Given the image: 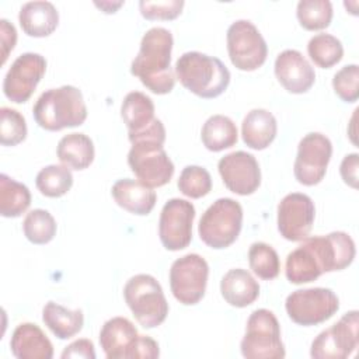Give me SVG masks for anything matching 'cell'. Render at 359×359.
<instances>
[{
  "instance_id": "5bb4252c",
  "label": "cell",
  "mask_w": 359,
  "mask_h": 359,
  "mask_svg": "<svg viewBox=\"0 0 359 359\" xmlns=\"http://www.w3.org/2000/svg\"><path fill=\"white\" fill-rule=\"evenodd\" d=\"M46 72V60L42 55L27 52L20 55L7 70L3 80L4 95L15 102H27Z\"/></svg>"
},
{
  "instance_id": "f1b7e54d",
  "label": "cell",
  "mask_w": 359,
  "mask_h": 359,
  "mask_svg": "<svg viewBox=\"0 0 359 359\" xmlns=\"http://www.w3.org/2000/svg\"><path fill=\"white\" fill-rule=\"evenodd\" d=\"M201 139L208 150L222 151L237 143V126L226 115H212L202 126Z\"/></svg>"
},
{
  "instance_id": "e0dca14e",
  "label": "cell",
  "mask_w": 359,
  "mask_h": 359,
  "mask_svg": "<svg viewBox=\"0 0 359 359\" xmlns=\"http://www.w3.org/2000/svg\"><path fill=\"white\" fill-rule=\"evenodd\" d=\"M140 334L125 317H112L100 331V345L108 359H136Z\"/></svg>"
},
{
  "instance_id": "d6986e66",
  "label": "cell",
  "mask_w": 359,
  "mask_h": 359,
  "mask_svg": "<svg viewBox=\"0 0 359 359\" xmlns=\"http://www.w3.org/2000/svg\"><path fill=\"white\" fill-rule=\"evenodd\" d=\"M324 273L321 257L311 237L302 240V244L286 257L285 275L290 283L302 285L316 280Z\"/></svg>"
},
{
  "instance_id": "d590c367",
  "label": "cell",
  "mask_w": 359,
  "mask_h": 359,
  "mask_svg": "<svg viewBox=\"0 0 359 359\" xmlns=\"http://www.w3.org/2000/svg\"><path fill=\"white\" fill-rule=\"evenodd\" d=\"M178 189L191 199H199L212 189V177L209 171L199 165H187L178 178Z\"/></svg>"
},
{
  "instance_id": "ffe728a7",
  "label": "cell",
  "mask_w": 359,
  "mask_h": 359,
  "mask_svg": "<svg viewBox=\"0 0 359 359\" xmlns=\"http://www.w3.org/2000/svg\"><path fill=\"white\" fill-rule=\"evenodd\" d=\"M313 240L321 255L324 272L342 271L352 264L356 248L349 234L332 231L327 236H314Z\"/></svg>"
},
{
  "instance_id": "277c9868",
  "label": "cell",
  "mask_w": 359,
  "mask_h": 359,
  "mask_svg": "<svg viewBox=\"0 0 359 359\" xmlns=\"http://www.w3.org/2000/svg\"><path fill=\"white\" fill-rule=\"evenodd\" d=\"M32 112L35 122L50 132L80 126L87 119L83 94L74 86H62L43 91L36 100Z\"/></svg>"
},
{
  "instance_id": "8fae6325",
  "label": "cell",
  "mask_w": 359,
  "mask_h": 359,
  "mask_svg": "<svg viewBox=\"0 0 359 359\" xmlns=\"http://www.w3.org/2000/svg\"><path fill=\"white\" fill-rule=\"evenodd\" d=\"M359 313H345L334 325L321 331L311 342L310 356L314 359H345L358 348Z\"/></svg>"
},
{
  "instance_id": "1f68e13d",
  "label": "cell",
  "mask_w": 359,
  "mask_h": 359,
  "mask_svg": "<svg viewBox=\"0 0 359 359\" xmlns=\"http://www.w3.org/2000/svg\"><path fill=\"white\" fill-rule=\"evenodd\" d=\"M310 59L321 69H330L344 56L341 41L331 34H317L307 43Z\"/></svg>"
},
{
  "instance_id": "cb8c5ba5",
  "label": "cell",
  "mask_w": 359,
  "mask_h": 359,
  "mask_svg": "<svg viewBox=\"0 0 359 359\" xmlns=\"http://www.w3.org/2000/svg\"><path fill=\"white\" fill-rule=\"evenodd\" d=\"M220 292L223 299L233 307H247L259 296V285L252 275L243 269L234 268L224 273L220 280Z\"/></svg>"
},
{
  "instance_id": "4dcf8cb0",
  "label": "cell",
  "mask_w": 359,
  "mask_h": 359,
  "mask_svg": "<svg viewBox=\"0 0 359 359\" xmlns=\"http://www.w3.org/2000/svg\"><path fill=\"white\" fill-rule=\"evenodd\" d=\"M35 185L42 195L48 198H60L70 191L73 175L69 167L50 164L36 174Z\"/></svg>"
},
{
  "instance_id": "d4e9b609",
  "label": "cell",
  "mask_w": 359,
  "mask_h": 359,
  "mask_svg": "<svg viewBox=\"0 0 359 359\" xmlns=\"http://www.w3.org/2000/svg\"><path fill=\"white\" fill-rule=\"evenodd\" d=\"M278 123L275 116L264 109H251L243 119L241 136L244 143L252 150L266 149L276 137Z\"/></svg>"
},
{
  "instance_id": "b9f144b4",
  "label": "cell",
  "mask_w": 359,
  "mask_h": 359,
  "mask_svg": "<svg viewBox=\"0 0 359 359\" xmlns=\"http://www.w3.org/2000/svg\"><path fill=\"white\" fill-rule=\"evenodd\" d=\"M0 41H1V63L4 65L8 53L14 49L17 42V31L6 18L0 20Z\"/></svg>"
},
{
  "instance_id": "7bdbcfd3",
  "label": "cell",
  "mask_w": 359,
  "mask_h": 359,
  "mask_svg": "<svg viewBox=\"0 0 359 359\" xmlns=\"http://www.w3.org/2000/svg\"><path fill=\"white\" fill-rule=\"evenodd\" d=\"M97 7H100L104 13L107 14H111V13H115L121 6H123V1H116V3H112V1H95L94 3Z\"/></svg>"
},
{
  "instance_id": "9a60e30c",
  "label": "cell",
  "mask_w": 359,
  "mask_h": 359,
  "mask_svg": "<svg viewBox=\"0 0 359 359\" xmlns=\"http://www.w3.org/2000/svg\"><path fill=\"white\" fill-rule=\"evenodd\" d=\"M314 219V202L306 194H287L278 205V230L289 241L304 240L313 229Z\"/></svg>"
},
{
  "instance_id": "3957f363",
  "label": "cell",
  "mask_w": 359,
  "mask_h": 359,
  "mask_svg": "<svg viewBox=\"0 0 359 359\" xmlns=\"http://www.w3.org/2000/svg\"><path fill=\"white\" fill-rule=\"evenodd\" d=\"M175 74L188 91L206 100L223 94L230 83V72L220 59L196 50L178 57Z\"/></svg>"
},
{
  "instance_id": "9c48e42d",
  "label": "cell",
  "mask_w": 359,
  "mask_h": 359,
  "mask_svg": "<svg viewBox=\"0 0 359 359\" xmlns=\"http://www.w3.org/2000/svg\"><path fill=\"white\" fill-rule=\"evenodd\" d=\"M227 52L231 63L243 72L261 67L268 56V46L258 28L248 20H237L227 29Z\"/></svg>"
},
{
  "instance_id": "ac0fdd59",
  "label": "cell",
  "mask_w": 359,
  "mask_h": 359,
  "mask_svg": "<svg viewBox=\"0 0 359 359\" xmlns=\"http://www.w3.org/2000/svg\"><path fill=\"white\" fill-rule=\"evenodd\" d=\"M275 76L282 87L292 94L307 93L316 81L313 66L296 49H286L276 56Z\"/></svg>"
},
{
  "instance_id": "4fadbf2b",
  "label": "cell",
  "mask_w": 359,
  "mask_h": 359,
  "mask_svg": "<svg viewBox=\"0 0 359 359\" xmlns=\"http://www.w3.org/2000/svg\"><path fill=\"white\" fill-rule=\"evenodd\" d=\"M195 206L187 199L172 198L161 209L158 220V237L168 251H180L192 240Z\"/></svg>"
},
{
  "instance_id": "60d3db41",
  "label": "cell",
  "mask_w": 359,
  "mask_h": 359,
  "mask_svg": "<svg viewBox=\"0 0 359 359\" xmlns=\"http://www.w3.org/2000/svg\"><path fill=\"white\" fill-rule=\"evenodd\" d=\"M358 167H359V156L358 153H351L344 157L339 165V172L344 182L353 189L358 188Z\"/></svg>"
},
{
  "instance_id": "d6a6232c",
  "label": "cell",
  "mask_w": 359,
  "mask_h": 359,
  "mask_svg": "<svg viewBox=\"0 0 359 359\" xmlns=\"http://www.w3.org/2000/svg\"><path fill=\"white\" fill-rule=\"evenodd\" d=\"M296 15L300 25L307 31L324 29L332 20V4L328 0H300Z\"/></svg>"
},
{
  "instance_id": "836d02e7",
  "label": "cell",
  "mask_w": 359,
  "mask_h": 359,
  "mask_svg": "<svg viewBox=\"0 0 359 359\" xmlns=\"http://www.w3.org/2000/svg\"><path fill=\"white\" fill-rule=\"evenodd\" d=\"M248 262L252 272L264 280L275 279L280 272L278 252L266 243H252L248 250Z\"/></svg>"
},
{
  "instance_id": "ba28073f",
  "label": "cell",
  "mask_w": 359,
  "mask_h": 359,
  "mask_svg": "<svg viewBox=\"0 0 359 359\" xmlns=\"http://www.w3.org/2000/svg\"><path fill=\"white\" fill-rule=\"evenodd\" d=\"M285 309L293 323L310 327L331 318L339 309V299L327 287L299 289L286 297Z\"/></svg>"
},
{
  "instance_id": "8992f818",
  "label": "cell",
  "mask_w": 359,
  "mask_h": 359,
  "mask_svg": "<svg viewBox=\"0 0 359 359\" xmlns=\"http://www.w3.org/2000/svg\"><path fill=\"white\" fill-rule=\"evenodd\" d=\"M241 226V205L231 198H220L202 215L198 224V233L208 247L222 250L227 248L237 240Z\"/></svg>"
},
{
  "instance_id": "7402d4cb",
  "label": "cell",
  "mask_w": 359,
  "mask_h": 359,
  "mask_svg": "<svg viewBox=\"0 0 359 359\" xmlns=\"http://www.w3.org/2000/svg\"><path fill=\"white\" fill-rule=\"evenodd\" d=\"M112 196L118 206L137 216L149 215L157 201L153 188L146 187L137 180L123 178L112 185Z\"/></svg>"
},
{
  "instance_id": "5b68a950",
  "label": "cell",
  "mask_w": 359,
  "mask_h": 359,
  "mask_svg": "<svg viewBox=\"0 0 359 359\" xmlns=\"http://www.w3.org/2000/svg\"><path fill=\"white\" fill-rule=\"evenodd\" d=\"M123 297L143 328H156L167 318L168 303L163 287L149 273L132 276L123 287Z\"/></svg>"
},
{
  "instance_id": "484cf974",
  "label": "cell",
  "mask_w": 359,
  "mask_h": 359,
  "mask_svg": "<svg viewBox=\"0 0 359 359\" xmlns=\"http://www.w3.org/2000/svg\"><path fill=\"white\" fill-rule=\"evenodd\" d=\"M121 116L128 128V135L146 130L157 119L151 98L140 91H130L125 95L121 105Z\"/></svg>"
},
{
  "instance_id": "7a4b0ae2",
  "label": "cell",
  "mask_w": 359,
  "mask_h": 359,
  "mask_svg": "<svg viewBox=\"0 0 359 359\" xmlns=\"http://www.w3.org/2000/svg\"><path fill=\"white\" fill-rule=\"evenodd\" d=\"M132 147L128 153V164L142 184L158 188L168 184L174 175V164L165 153V128L156 119L146 130L128 135Z\"/></svg>"
},
{
  "instance_id": "603a6c76",
  "label": "cell",
  "mask_w": 359,
  "mask_h": 359,
  "mask_svg": "<svg viewBox=\"0 0 359 359\" xmlns=\"http://www.w3.org/2000/svg\"><path fill=\"white\" fill-rule=\"evenodd\" d=\"M18 21L28 36L43 38L56 29L59 13L49 1H28L20 8Z\"/></svg>"
},
{
  "instance_id": "7c38bea8",
  "label": "cell",
  "mask_w": 359,
  "mask_h": 359,
  "mask_svg": "<svg viewBox=\"0 0 359 359\" xmlns=\"http://www.w3.org/2000/svg\"><path fill=\"white\" fill-rule=\"evenodd\" d=\"M332 156L331 140L318 132L307 133L297 146V156L293 165L296 180L313 187L323 181Z\"/></svg>"
},
{
  "instance_id": "6da1fadb",
  "label": "cell",
  "mask_w": 359,
  "mask_h": 359,
  "mask_svg": "<svg viewBox=\"0 0 359 359\" xmlns=\"http://www.w3.org/2000/svg\"><path fill=\"white\" fill-rule=\"evenodd\" d=\"M172 45V34L167 28L153 27L143 35L140 49L130 65V73L158 95L171 93L175 86V73L171 67Z\"/></svg>"
},
{
  "instance_id": "30bf717a",
  "label": "cell",
  "mask_w": 359,
  "mask_h": 359,
  "mask_svg": "<svg viewBox=\"0 0 359 359\" xmlns=\"http://www.w3.org/2000/svg\"><path fill=\"white\" fill-rule=\"evenodd\" d=\"M209 265L199 254H187L175 259L170 268V287L174 297L185 306L202 300L206 292Z\"/></svg>"
},
{
  "instance_id": "74e56055",
  "label": "cell",
  "mask_w": 359,
  "mask_h": 359,
  "mask_svg": "<svg viewBox=\"0 0 359 359\" xmlns=\"http://www.w3.org/2000/svg\"><path fill=\"white\" fill-rule=\"evenodd\" d=\"M335 94L345 102H355L359 98V66L346 65L332 79Z\"/></svg>"
},
{
  "instance_id": "44dd1931",
  "label": "cell",
  "mask_w": 359,
  "mask_h": 359,
  "mask_svg": "<svg viewBox=\"0 0 359 359\" xmlns=\"http://www.w3.org/2000/svg\"><path fill=\"white\" fill-rule=\"evenodd\" d=\"M11 353L17 359H50L53 345L45 332L32 323L20 324L10 339Z\"/></svg>"
},
{
  "instance_id": "4316f807",
  "label": "cell",
  "mask_w": 359,
  "mask_h": 359,
  "mask_svg": "<svg viewBox=\"0 0 359 359\" xmlns=\"http://www.w3.org/2000/svg\"><path fill=\"white\" fill-rule=\"evenodd\" d=\"M56 156L63 165L81 171L90 167L94 160V143L84 133H69L59 140Z\"/></svg>"
},
{
  "instance_id": "2e32d148",
  "label": "cell",
  "mask_w": 359,
  "mask_h": 359,
  "mask_svg": "<svg viewBox=\"0 0 359 359\" xmlns=\"http://www.w3.org/2000/svg\"><path fill=\"white\" fill-rule=\"evenodd\" d=\"M217 170L227 189L241 196L254 194L261 184V170L257 158L243 150L222 157Z\"/></svg>"
},
{
  "instance_id": "83f0119b",
  "label": "cell",
  "mask_w": 359,
  "mask_h": 359,
  "mask_svg": "<svg viewBox=\"0 0 359 359\" xmlns=\"http://www.w3.org/2000/svg\"><path fill=\"white\" fill-rule=\"evenodd\" d=\"M42 321L59 339H69L79 334L84 324L80 309L70 310L55 302H48L42 310Z\"/></svg>"
},
{
  "instance_id": "f35d334b",
  "label": "cell",
  "mask_w": 359,
  "mask_h": 359,
  "mask_svg": "<svg viewBox=\"0 0 359 359\" xmlns=\"http://www.w3.org/2000/svg\"><path fill=\"white\" fill-rule=\"evenodd\" d=\"M140 14L146 20H174L177 18L182 8V0H167V1H144L139 3Z\"/></svg>"
},
{
  "instance_id": "f546056e",
  "label": "cell",
  "mask_w": 359,
  "mask_h": 359,
  "mask_svg": "<svg viewBox=\"0 0 359 359\" xmlns=\"http://www.w3.org/2000/svg\"><path fill=\"white\" fill-rule=\"evenodd\" d=\"M31 205V192L27 185L13 180L7 174L0 175V215L18 217Z\"/></svg>"
},
{
  "instance_id": "52a82bcc",
  "label": "cell",
  "mask_w": 359,
  "mask_h": 359,
  "mask_svg": "<svg viewBox=\"0 0 359 359\" xmlns=\"http://www.w3.org/2000/svg\"><path fill=\"white\" fill-rule=\"evenodd\" d=\"M240 349L241 355L247 359L285 358L286 351L280 339V327L271 310L258 309L251 313Z\"/></svg>"
},
{
  "instance_id": "e575fe53",
  "label": "cell",
  "mask_w": 359,
  "mask_h": 359,
  "mask_svg": "<svg viewBox=\"0 0 359 359\" xmlns=\"http://www.w3.org/2000/svg\"><path fill=\"white\" fill-rule=\"evenodd\" d=\"M22 231L32 244H46L56 234V222L45 209H34L27 213L22 222Z\"/></svg>"
},
{
  "instance_id": "8d00e7d4",
  "label": "cell",
  "mask_w": 359,
  "mask_h": 359,
  "mask_svg": "<svg viewBox=\"0 0 359 359\" xmlns=\"http://www.w3.org/2000/svg\"><path fill=\"white\" fill-rule=\"evenodd\" d=\"M27 137L25 118L13 108L0 109V143L3 146H17Z\"/></svg>"
},
{
  "instance_id": "ab89813d",
  "label": "cell",
  "mask_w": 359,
  "mask_h": 359,
  "mask_svg": "<svg viewBox=\"0 0 359 359\" xmlns=\"http://www.w3.org/2000/svg\"><path fill=\"white\" fill-rule=\"evenodd\" d=\"M62 359L70 358H81V359H95V349L94 344L90 339H77L67 345L62 352Z\"/></svg>"
}]
</instances>
